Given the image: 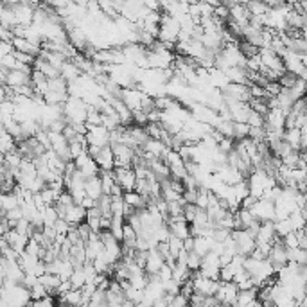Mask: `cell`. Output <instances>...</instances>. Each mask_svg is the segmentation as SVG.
Segmentation results:
<instances>
[{
    "mask_svg": "<svg viewBox=\"0 0 307 307\" xmlns=\"http://www.w3.org/2000/svg\"><path fill=\"white\" fill-rule=\"evenodd\" d=\"M248 9H250V13H252V16H263V15H268L269 13V5L264 2V0H250L248 2Z\"/></svg>",
    "mask_w": 307,
    "mask_h": 307,
    "instance_id": "cb8c5ba5",
    "label": "cell"
},
{
    "mask_svg": "<svg viewBox=\"0 0 307 307\" xmlns=\"http://www.w3.org/2000/svg\"><path fill=\"white\" fill-rule=\"evenodd\" d=\"M90 306L92 307H99V306H108V297H106V291L104 289H99L94 293V297L90 298Z\"/></svg>",
    "mask_w": 307,
    "mask_h": 307,
    "instance_id": "83f0119b",
    "label": "cell"
},
{
    "mask_svg": "<svg viewBox=\"0 0 307 307\" xmlns=\"http://www.w3.org/2000/svg\"><path fill=\"white\" fill-rule=\"evenodd\" d=\"M84 187H86V194H88L90 198H94L99 201V198L103 196V182H101V176L99 174H95V176H90V178H86V184H84Z\"/></svg>",
    "mask_w": 307,
    "mask_h": 307,
    "instance_id": "5bb4252c",
    "label": "cell"
},
{
    "mask_svg": "<svg viewBox=\"0 0 307 307\" xmlns=\"http://www.w3.org/2000/svg\"><path fill=\"white\" fill-rule=\"evenodd\" d=\"M198 189H185L184 192V201L185 203H196V199H198Z\"/></svg>",
    "mask_w": 307,
    "mask_h": 307,
    "instance_id": "7bdbcfd3",
    "label": "cell"
},
{
    "mask_svg": "<svg viewBox=\"0 0 307 307\" xmlns=\"http://www.w3.org/2000/svg\"><path fill=\"white\" fill-rule=\"evenodd\" d=\"M133 122L137 124V126H146V124L149 122L148 114H146V112H144L142 108H140V110H135V112H133Z\"/></svg>",
    "mask_w": 307,
    "mask_h": 307,
    "instance_id": "74e56055",
    "label": "cell"
},
{
    "mask_svg": "<svg viewBox=\"0 0 307 307\" xmlns=\"http://www.w3.org/2000/svg\"><path fill=\"white\" fill-rule=\"evenodd\" d=\"M250 126H264L266 124V117H264L263 114H259V112H255V110H252L250 112V115H248V120H246Z\"/></svg>",
    "mask_w": 307,
    "mask_h": 307,
    "instance_id": "e575fe53",
    "label": "cell"
},
{
    "mask_svg": "<svg viewBox=\"0 0 307 307\" xmlns=\"http://www.w3.org/2000/svg\"><path fill=\"white\" fill-rule=\"evenodd\" d=\"M15 56H16V60L20 61V63H27V65H33L36 60V56L35 54H29V52H22V50H16L15 49Z\"/></svg>",
    "mask_w": 307,
    "mask_h": 307,
    "instance_id": "f35d334b",
    "label": "cell"
},
{
    "mask_svg": "<svg viewBox=\"0 0 307 307\" xmlns=\"http://www.w3.org/2000/svg\"><path fill=\"white\" fill-rule=\"evenodd\" d=\"M142 97H144V90L133 88V86H126V88H122V92H120V99L128 104L133 112L142 108Z\"/></svg>",
    "mask_w": 307,
    "mask_h": 307,
    "instance_id": "ba28073f",
    "label": "cell"
},
{
    "mask_svg": "<svg viewBox=\"0 0 307 307\" xmlns=\"http://www.w3.org/2000/svg\"><path fill=\"white\" fill-rule=\"evenodd\" d=\"M227 76L230 83H241V84H248L250 86V77H248V69L243 67H230L227 70Z\"/></svg>",
    "mask_w": 307,
    "mask_h": 307,
    "instance_id": "ac0fdd59",
    "label": "cell"
},
{
    "mask_svg": "<svg viewBox=\"0 0 307 307\" xmlns=\"http://www.w3.org/2000/svg\"><path fill=\"white\" fill-rule=\"evenodd\" d=\"M18 263H20V266L24 268L25 273H29V271L35 273V268H36V264L40 263V257H38V255H33V253L24 252V253H20Z\"/></svg>",
    "mask_w": 307,
    "mask_h": 307,
    "instance_id": "44dd1931",
    "label": "cell"
},
{
    "mask_svg": "<svg viewBox=\"0 0 307 307\" xmlns=\"http://www.w3.org/2000/svg\"><path fill=\"white\" fill-rule=\"evenodd\" d=\"M300 129H302V137H307V124H304Z\"/></svg>",
    "mask_w": 307,
    "mask_h": 307,
    "instance_id": "816d5d0a",
    "label": "cell"
},
{
    "mask_svg": "<svg viewBox=\"0 0 307 307\" xmlns=\"http://www.w3.org/2000/svg\"><path fill=\"white\" fill-rule=\"evenodd\" d=\"M13 9H15V15H16V18H18V25H25V27L33 25V22H35L36 5L20 2V4L13 5Z\"/></svg>",
    "mask_w": 307,
    "mask_h": 307,
    "instance_id": "52a82bcc",
    "label": "cell"
},
{
    "mask_svg": "<svg viewBox=\"0 0 307 307\" xmlns=\"http://www.w3.org/2000/svg\"><path fill=\"white\" fill-rule=\"evenodd\" d=\"M257 201H259V198H255L253 194H248L246 198H244L243 201H241V207H243V208H252L253 205L257 203Z\"/></svg>",
    "mask_w": 307,
    "mask_h": 307,
    "instance_id": "7dc6e473",
    "label": "cell"
},
{
    "mask_svg": "<svg viewBox=\"0 0 307 307\" xmlns=\"http://www.w3.org/2000/svg\"><path fill=\"white\" fill-rule=\"evenodd\" d=\"M284 244H286V248H300V241H298L297 230H295V232H289L287 235H284Z\"/></svg>",
    "mask_w": 307,
    "mask_h": 307,
    "instance_id": "8d00e7d4",
    "label": "cell"
},
{
    "mask_svg": "<svg viewBox=\"0 0 307 307\" xmlns=\"http://www.w3.org/2000/svg\"><path fill=\"white\" fill-rule=\"evenodd\" d=\"M201 261H203V257L199 255V253H196L192 250V252H189V255H187V266L191 268V269H199L201 268Z\"/></svg>",
    "mask_w": 307,
    "mask_h": 307,
    "instance_id": "836d02e7",
    "label": "cell"
},
{
    "mask_svg": "<svg viewBox=\"0 0 307 307\" xmlns=\"http://www.w3.org/2000/svg\"><path fill=\"white\" fill-rule=\"evenodd\" d=\"M13 45H15L16 50H22V52H29V54H35V56H40V52H41L40 45L33 43V41L27 40V38H20V36H16L15 40H13Z\"/></svg>",
    "mask_w": 307,
    "mask_h": 307,
    "instance_id": "2e32d148",
    "label": "cell"
},
{
    "mask_svg": "<svg viewBox=\"0 0 307 307\" xmlns=\"http://www.w3.org/2000/svg\"><path fill=\"white\" fill-rule=\"evenodd\" d=\"M95 162L99 164V167L103 171H114L115 169V153H114V148H112V144L110 146H104L101 149V153L95 156Z\"/></svg>",
    "mask_w": 307,
    "mask_h": 307,
    "instance_id": "7c38bea8",
    "label": "cell"
},
{
    "mask_svg": "<svg viewBox=\"0 0 307 307\" xmlns=\"http://www.w3.org/2000/svg\"><path fill=\"white\" fill-rule=\"evenodd\" d=\"M2 237L7 239V243L11 244V246L15 248L16 252L18 253H24L25 252V248H27V243H29V235H24V233H20L16 228H11L9 232L4 233Z\"/></svg>",
    "mask_w": 307,
    "mask_h": 307,
    "instance_id": "8fae6325",
    "label": "cell"
},
{
    "mask_svg": "<svg viewBox=\"0 0 307 307\" xmlns=\"http://www.w3.org/2000/svg\"><path fill=\"white\" fill-rule=\"evenodd\" d=\"M194 243H196V237H194V235H189L187 239H184V248L187 250V252H192Z\"/></svg>",
    "mask_w": 307,
    "mask_h": 307,
    "instance_id": "681fc988",
    "label": "cell"
},
{
    "mask_svg": "<svg viewBox=\"0 0 307 307\" xmlns=\"http://www.w3.org/2000/svg\"><path fill=\"white\" fill-rule=\"evenodd\" d=\"M31 76H33V74L25 72V70L15 69V70H9V74L5 76L2 83L9 84V86L16 88V86H24V84H31V83H33V77H31Z\"/></svg>",
    "mask_w": 307,
    "mask_h": 307,
    "instance_id": "9c48e42d",
    "label": "cell"
},
{
    "mask_svg": "<svg viewBox=\"0 0 307 307\" xmlns=\"http://www.w3.org/2000/svg\"><path fill=\"white\" fill-rule=\"evenodd\" d=\"M304 192H306V194H307V185H306V191H304Z\"/></svg>",
    "mask_w": 307,
    "mask_h": 307,
    "instance_id": "f5cc1de1",
    "label": "cell"
},
{
    "mask_svg": "<svg viewBox=\"0 0 307 307\" xmlns=\"http://www.w3.org/2000/svg\"><path fill=\"white\" fill-rule=\"evenodd\" d=\"M97 205H99L103 216H108V218L114 216V212H112V196L110 194H103L99 198V201H97Z\"/></svg>",
    "mask_w": 307,
    "mask_h": 307,
    "instance_id": "4316f807",
    "label": "cell"
},
{
    "mask_svg": "<svg viewBox=\"0 0 307 307\" xmlns=\"http://www.w3.org/2000/svg\"><path fill=\"white\" fill-rule=\"evenodd\" d=\"M165 264V257L160 253L158 248H151L148 252V263H146V271L149 275H158L160 268Z\"/></svg>",
    "mask_w": 307,
    "mask_h": 307,
    "instance_id": "30bf717a",
    "label": "cell"
},
{
    "mask_svg": "<svg viewBox=\"0 0 307 307\" xmlns=\"http://www.w3.org/2000/svg\"><path fill=\"white\" fill-rule=\"evenodd\" d=\"M233 275H235V273H233L232 268H230V266H223V268H221V271H219V280H221V282H232Z\"/></svg>",
    "mask_w": 307,
    "mask_h": 307,
    "instance_id": "60d3db41",
    "label": "cell"
},
{
    "mask_svg": "<svg viewBox=\"0 0 307 307\" xmlns=\"http://www.w3.org/2000/svg\"><path fill=\"white\" fill-rule=\"evenodd\" d=\"M298 81V76L293 74V72H289V70H286L282 76H280V79H278V83L282 84V88H293L295 86V83Z\"/></svg>",
    "mask_w": 307,
    "mask_h": 307,
    "instance_id": "4dcf8cb0",
    "label": "cell"
},
{
    "mask_svg": "<svg viewBox=\"0 0 307 307\" xmlns=\"http://www.w3.org/2000/svg\"><path fill=\"white\" fill-rule=\"evenodd\" d=\"M13 52H15L13 41H2V43H0V58H4V56H7V54H13Z\"/></svg>",
    "mask_w": 307,
    "mask_h": 307,
    "instance_id": "f6af8a7d",
    "label": "cell"
},
{
    "mask_svg": "<svg viewBox=\"0 0 307 307\" xmlns=\"http://www.w3.org/2000/svg\"><path fill=\"white\" fill-rule=\"evenodd\" d=\"M0 203H2V216H4L11 208L20 207V198H18V194H15V192H4L2 194V198H0Z\"/></svg>",
    "mask_w": 307,
    "mask_h": 307,
    "instance_id": "ffe728a7",
    "label": "cell"
},
{
    "mask_svg": "<svg viewBox=\"0 0 307 307\" xmlns=\"http://www.w3.org/2000/svg\"><path fill=\"white\" fill-rule=\"evenodd\" d=\"M40 250H41V244L38 243L35 237H31L29 243H27V248H25V252L33 253V255H40Z\"/></svg>",
    "mask_w": 307,
    "mask_h": 307,
    "instance_id": "ee69618b",
    "label": "cell"
},
{
    "mask_svg": "<svg viewBox=\"0 0 307 307\" xmlns=\"http://www.w3.org/2000/svg\"><path fill=\"white\" fill-rule=\"evenodd\" d=\"M250 210H252L253 216H255L259 221H275L277 207H275V201H273V199L261 198Z\"/></svg>",
    "mask_w": 307,
    "mask_h": 307,
    "instance_id": "3957f363",
    "label": "cell"
},
{
    "mask_svg": "<svg viewBox=\"0 0 307 307\" xmlns=\"http://www.w3.org/2000/svg\"><path fill=\"white\" fill-rule=\"evenodd\" d=\"M232 237L235 239V243H237V252L241 253V255H244V257L252 255V252L255 250V246H257V239L253 237L246 228H243V230H232Z\"/></svg>",
    "mask_w": 307,
    "mask_h": 307,
    "instance_id": "6da1fadb",
    "label": "cell"
},
{
    "mask_svg": "<svg viewBox=\"0 0 307 307\" xmlns=\"http://www.w3.org/2000/svg\"><path fill=\"white\" fill-rule=\"evenodd\" d=\"M65 219L69 221L70 225H79L83 221H86V208L79 203H72L67 207L65 210Z\"/></svg>",
    "mask_w": 307,
    "mask_h": 307,
    "instance_id": "4fadbf2b",
    "label": "cell"
},
{
    "mask_svg": "<svg viewBox=\"0 0 307 307\" xmlns=\"http://www.w3.org/2000/svg\"><path fill=\"white\" fill-rule=\"evenodd\" d=\"M219 149L223 151V153H230L233 148H235V144H233V139L232 137H223V139L219 140Z\"/></svg>",
    "mask_w": 307,
    "mask_h": 307,
    "instance_id": "ab89813d",
    "label": "cell"
},
{
    "mask_svg": "<svg viewBox=\"0 0 307 307\" xmlns=\"http://www.w3.org/2000/svg\"><path fill=\"white\" fill-rule=\"evenodd\" d=\"M250 124L248 122H235V139L241 140V139H246L248 135H250Z\"/></svg>",
    "mask_w": 307,
    "mask_h": 307,
    "instance_id": "d590c367",
    "label": "cell"
},
{
    "mask_svg": "<svg viewBox=\"0 0 307 307\" xmlns=\"http://www.w3.org/2000/svg\"><path fill=\"white\" fill-rule=\"evenodd\" d=\"M239 295V286L235 282H221L216 297L219 298V302L223 306H235V300H237Z\"/></svg>",
    "mask_w": 307,
    "mask_h": 307,
    "instance_id": "8992f818",
    "label": "cell"
},
{
    "mask_svg": "<svg viewBox=\"0 0 307 307\" xmlns=\"http://www.w3.org/2000/svg\"><path fill=\"white\" fill-rule=\"evenodd\" d=\"M239 47H241V52H243L246 58H252V56H255V54H259V52H261V47L253 45L252 41H248V40L241 41V43H239Z\"/></svg>",
    "mask_w": 307,
    "mask_h": 307,
    "instance_id": "f1b7e54d",
    "label": "cell"
},
{
    "mask_svg": "<svg viewBox=\"0 0 307 307\" xmlns=\"http://www.w3.org/2000/svg\"><path fill=\"white\" fill-rule=\"evenodd\" d=\"M56 298H58V304H63V306H83V291L81 289H70L69 293Z\"/></svg>",
    "mask_w": 307,
    "mask_h": 307,
    "instance_id": "9a60e30c",
    "label": "cell"
},
{
    "mask_svg": "<svg viewBox=\"0 0 307 307\" xmlns=\"http://www.w3.org/2000/svg\"><path fill=\"white\" fill-rule=\"evenodd\" d=\"M38 280H40V282L43 284L47 289H49V293L50 291H56V289H58V286L61 284V277H60V275H58V273H50V271H47L45 275L38 277Z\"/></svg>",
    "mask_w": 307,
    "mask_h": 307,
    "instance_id": "7402d4cb",
    "label": "cell"
},
{
    "mask_svg": "<svg viewBox=\"0 0 307 307\" xmlns=\"http://www.w3.org/2000/svg\"><path fill=\"white\" fill-rule=\"evenodd\" d=\"M49 295V289L43 286V284L38 280V282L35 284V286L31 287V297H33V300H38V298H43Z\"/></svg>",
    "mask_w": 307,
    "mask_h": 307,
    "instance_id": "d6a6232c",
    "label": "cell"
},
{
    "mask_svg": "<svg viewBox=\"0 0 307 307\" xmlns=\"http://www.w3.org/2000/svg\"><path fill=\"white\" fill-rule=\"evenodd\" d=\"M275 232H277V235H280V237L287 235L289 232H295V227H293L291 218L278 219V221H275Z\"/></svg>",
    "mask_w": 307,
    "mask_h": 307,
    "instance_id": "d4e9b609",
    "label": "cell"
},
{
    "mask_svg": "<svg viewBox=\"0 0 307 307\" xmlns=\"http://www.w3.org/2000/svg\"><path fill=\"white\" fill-rule=\"evenodd\" d=\"M169 246H171V252H173L174 257H178V253L182 252V250H185L184 248V239H180L178 235H174V233H171V237H169Z\"/></svg>",
    "mask_w": 307,
    "mask_h": 307,
    "instance_id": "f546056e",
    "label": "cell"
},
{
    "mask_svg": "<svg viewBox=\"0 0 307 307\" xmlns=\"http://www.w3.org/2000/svg\"><path fill=\"white\" fill-rule=\"evenodd\" d=\"M101 218H103V216H101ZM101 218H97V216L86 218V223L90 225V228H92L94 232H101V230H103V227H101Z\"/></svg>",
    "mask_w": 307,
    "mask_h": 307,
    "instance_id": "bcb514c9",
    "label": "cell"
},
{
    "mask_svg": "<svg viewBox=\"0 0 307 307\" xmlns=\"http://www.w3.org/2000/svg\"><path fill=\"white\" fill-rule=\"evenodd\" d=\"M115 153V167H133L135 160V148L124 142L112 144Z\"/></svg>",
    "mask_w": 307,
    "mask_h": 307,
    "instance_id": "7a4b0ae2",
    "label": "cell"
},
{
    "mask_svg": "<svg viewBox=\"0 0 307 307\" xmlns=\"http://www.w3.org/2000/svg\"><path fill=\"white\" fill-rule=\"evenodd\" d=\"M70 282L74 286V289H81V287L86 284V277H84V269L83 266H77L72 273V277H70Z\"/></svg>",
    "mask_w": 307,
    "mask_h": 307,
    "instance_id": "484cf974",
    "label": "cell"
},
{
    "mask_svg": "<svg viewBox=\"0 0 307 307\" xmlns=\"http://www.w3.org/2000/svg\"><path fill=\"white\" fill-rule=\"evenodd\" d=\"M88 126V131H86V140H88V146H99V148H104V146H110V131L104 124H99V126Z\"/></svg>",
    "mask_w": 307,
    "mask_h": 307,
    "instance_id": "277c9868",
    "label": "cell"
},
{
    "mask_svg": "<svg viewBox=\"0 0 307 307\" xmlns=\"http://www.w3.org/2000/svg\"><path fill=\"white\" fill-rule=\"evenodd\" d=\"M284 140H286L293 149H298L302 148V129L300 128H286L284 131Z\"/></svg>",
    "mask_w": 307,
    "mask_h": 307,
    "instance_id": "d6986e66",
    "label": "cell"
},
{
    "mask_svg": "<svg viewBox=\"0 0 307 307\" xmlns=\"http://www.w3.org/2000/svg\"><path fill=\"white\" fill-rule=\"evenodd\" d=\"M22 0H2V4L4 5H16V4H20Z\"/></svg>",
    "mask_w": 307,
    "mask_h": 307,
    "instance_id": "f907efd6",
    "label": "cell"
},
{
    "mask_svg": "<svg viewBox=\"0 0 307 307\" xmlns=\"http://www.w3.org/2000/svg\"><path fill=\"white\" fill-rule=\"evenodd\" d=\"M2 25L4 27H9V29H15L18 25V18L15 15V9L13 5H4L2 7Z\"/></svg>",
    "mask_w": 307,
    "mask_h": 307,
    "instance_id": "603a6c76",
    "label": "cell"
},
{
    "mask_svg": "<svg viewBox=\"0 0 307 307\" xmlns=\"http://www.w3.org/2000/svg\"><path fill=\"white\" fill-rule=\"evenodd\" d=\"M115 180L117 184L124 189V191H135L137 187V173H135L133 167H115Z\"/></svg>",
    "mask_w": 307,
    "mask_h": 307,
    "instance_id": "5b68a950",
    "label": "cell"
},
{
    "mask_svg": "<svg viewBox=\"0 0 307 307\" xmlns=\"http://www.w3.org/2000/svg\"><path fill=\"white\" fill-rule=\"evenodd\" d=\"M60 72H61V77H65V79L69 81V83H74V81H77L81 77V74H83L79 67H77V65H76L72 60L67 61V63L61 67Z\"/></svg>",
    "mask_w": 307,
    "mask_h": 307,
    "instance_id": "e0dca14e",
    "label": "cell"
},
{
    "mask_svg": "<svg viewBox=\"0 0 307 307\" xmlns=\"http://www.w3.org/2000/svg\"><path fill=\"white\" fill-rule=\"evenodd\" d=\"M174 275V268L171 266V264L165 263L164 266L160 268V271H158V277L162 278V280H171Z\"/></svg>",
    "mask_w": 307,
    "mask_h": 307,
    "instance_id": "b9f144b4",
    "label": "cell"
},
{
    "mask_svg": "<svg viewBox=\"0 0 307 307\" xmlns=\"http://www.w3.org/2000/svg\"><path fill=\"white\" fill-rule=\"evenodd\" d=\"M214 16L223 22L228 20V18H230V5L223 4V2H219L218 5H214Z\"/></svg>",
    "mask_w": 307,
    "mask_h": 307,
    "instance_id": "1f68e13d",
    "label": "cell"
},
{
    "mask_svg": "<svg viewBox=\"0 0 307 307\" xmlns=\"http://www.w3.org/2000/svg\"><path fill=\"white\" fill-rule=\"evenodd\" d=\"M81 205H83V207L86 208V210H88V208H92V207H95V205H97V199L90 198L88 194H86V196H84V199L81 201Z\"/></svg>",
    "mask_w": 307,
    "mask_h": 307,
    "instance_id": "c3c4849f",
    "label": "cell"
}]
</instances>
